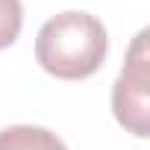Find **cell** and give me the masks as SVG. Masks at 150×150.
<instances>
[{"instance_id":"cell-4","label":"cell","mask_w":150,"mask_h":150,"mask_svg":"<svg viewBox=\"0 0 150 150\" xmlns=\"http://www.w3.org/2000/svg\"><path fill=\"white\" fill-rule=\"evenodd\" d=\"M24 27V3L21 0H0V50L18 41Z\"/></svg>"},{"instance_id":"cell-3","label":"cell","mask_w":150,"mask_h":150,"mask_svg":"<svg viewBox=\"0 0 150 150\" xmlns=\"http://www.w3.org/2000/svg\"><path fill=\"white\" fill-rule=\"evenodd\" d=\"M0 150H68V144L47 127L15 124L0 129Z\"/></svg>"},{"instance_id":"cell-1","label":"cell","mask_w":150,"mask_h":150,"mask_svg":"<svg viewBox=\"0 0 150 150\" xmlns=\"http://www.w3.org/2000/svg\"><path fill=\"white\" fill-rule=\"evenodd\" d=\"M109 53V35L91 12H59L38 30L35 62L56 80L80 83L100 71Z\"/></svg>"},{"instance_id":"cell-2","label":"cell","mask_w":150,"mask_h":150,"mask_svg":"<svg viewBox=\"0 0 150 150\" xmlns=\"http://www.w3.org/2000/svg\"><path fill=\"white\" fill-rule=\"evenodd\" d=\"M150 53H147V30H141L124 59V68L112 88V112L115 121L132 132L135 138L150 135Z\"/></svg>"}]
</instances>
